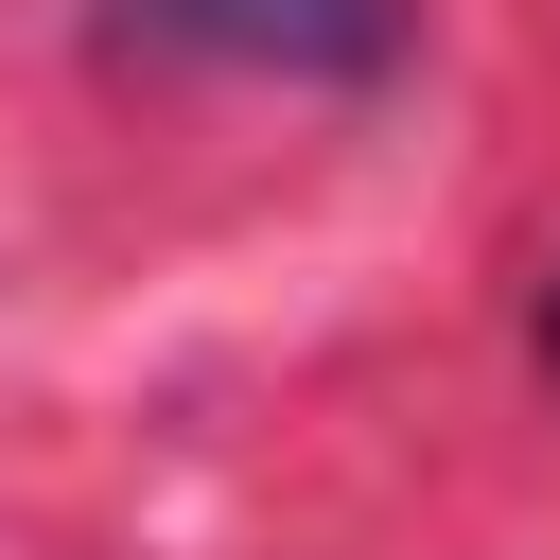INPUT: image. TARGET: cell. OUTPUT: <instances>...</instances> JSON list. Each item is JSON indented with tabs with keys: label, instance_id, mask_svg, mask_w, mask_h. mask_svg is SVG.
Here are the masks:
<instances>
[{
	"label": "cell",
	"instance_id": "1",
	"mask_svg": "<svg viewBox=\"0 0 560 560\" xmlns=\"http://www.w3.org/2000/svg\"><path fill=\"white\" fill-rule=\"evenodd\" d=\"M122 35L192 70H262V88H385L420 52V0H122Z\"/></svg>",
	"mask_w": 560,
	"mask_h": 560
},
{
	"label": "cell",
	"instance_id": "2",
	"mask_svg": "<svg viewBox=\"0 0 560 560\" xmlns=\"http://www.w3.org/2000/svg\"><path fill=\"white\" fill-rule=\"evenodd\" d=\"M525 350H542V385H560V280H542V315H525Z\"/></svg>",
	"mask_w": 560,
	"mask_h": 560
}]
</instances>
